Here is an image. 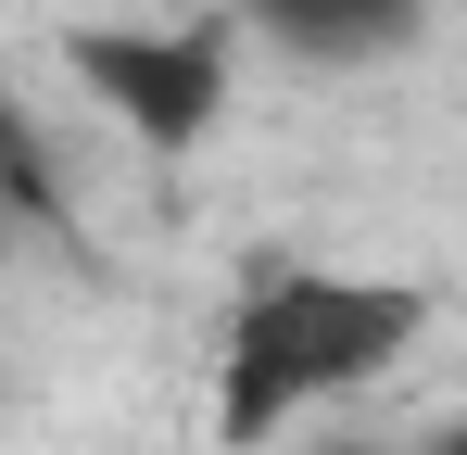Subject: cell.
<instances>
[{"label":"cell","instance_id":"1","mask_svg":"<svg viewBox=\"0 0 467 455\" xmlns=\"http://www.w3.org/2000/svg\"><path fill=\"white\" fill-rule=\"evenodd\" d=\"M430 342V291L379 266H253L215 329V455H278Z\"/></svg>","mask_w":467,"mask_h":455},{"label":"cell","instance_id":"2","mask_svg":"<svg viewBox=\"0 0 467 455\" xmlns=\"http://www.w3.org/2000/svg\"><path fill=\"white\" fill-rule=\"evenodd\" d=\"M64 64L140 152H190L228 114V26H77Z\"/></svg>","mask_w":467,"mask_h":455},{"label":"cell","instance_id":"3","mask_svg":"<svg viewBox=\"0 0 467 455\" xmlns=\"http://www.w3.org/2000/svg\"><path fill=\"white\" fill-rule=\"evenodd\" d=\"M228 13L265 38V51L316 64V76L391 64V51H417V26H430V0H228Z\"/></svg>","mask_w":467,"mask_h":455},{"label":"cell","instance_id":"4","mask_svg":"<svg viewBox=\"0 0 467 455\" xmlns=\"http://www.w3.org/2000/svg\"><path fill=\"white\" fill-rule=\"evenodd\" d=\"M64 216V177H51V140H38V114L0 89V228H51Z\"/></svg>","mask_w":467,"mask_h":455},{"label":"cell","instance_id":"5","mask_svg":"<svg viewBox=\"0 0 467 455\" xmlns=\"http://www.w3.org/2000/svg\"><path fill=\"white\" fill-rule=\"evenodd\" d=\"M404 455H467V418H442V430H430V443H404Z\"/></svg>","mask_w":467,"mask_h":455}]
</instances>
